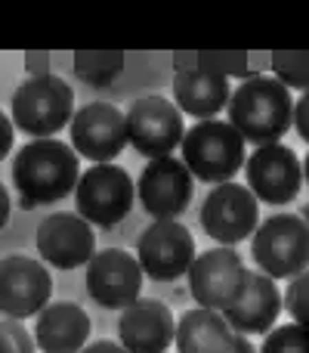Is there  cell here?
Returning <instances> with one entry per match:
<instances>
[{
	"mask_svg": "<svg viewBox=\"0 0 309 353\" xmlns=\"http://www.w3.org/2000/svg\"><path fill=\"white\" fill-rule=\"evenodd\" d=\"M81 180V155L62 140H28L12 159V186L22 208L56 205L74 192Z\"/></svg>",
	"mask_w": 309,
	"mask_h": 353,
	"instance_id": "6da1fadb",
	"label": "cell"
},
{
	"mask_svg": "<svg viewBox=\"0 0 309 353\" xmlns=\"http://www.w3.org/2000/svg\"><path fill=\"white\" fill-rule=\"evenodd\" d=\"M229 124L242 134L244 143L269 146L294 128V99L285 84L273 74H254L242 81L229 97Z\"/></svg>",
	"mask_w": 309,
	"mask_h": 353,
	"instance_id": "7a4b0ae2",
	"label": "cell"
},
{
	"mask_svg": "<svg viewBox=\"0 0 309 353\" xmlns=\"http://www.w3.org/2000/svg\"><path fill=\"white\" fill-rule=\"evenodd\" d=\"M74 118V90L59 74H37L16 87L10 103V121L31 140H53Z\"/></svg>",
	"mask_w": 309,
	"mask_h": 353,
	"instance_id": "3957f363",
	"label": "cell"
},
{
	"mask_svg": "<svg viewBox=\"0 0 309 353\" xmlns=\"http://www.w3.org/2000/svg\"><path fill=\"white\" fill-rule=\"evenodd\" d=\"M182 165L195 180L204 183H229L244 168V140L229 121H198L186 128L182 137Z\"/></svg>",
	"mask_w": 309,
	"mask_h": 353,
	"instance_id": "277c9868",
	"label": "cell"
},
{
	"mask_svg": "<svg viewBox=\"0 0 309 353\" xmlns=\"http://www.w3.org/2000/svg\"><path fill=\"white\" fill-rule=\"evenodd\" d=\"M254 263L269 279H294L309 270V226L300 214H273L254 230Z\"/></svg>",
	"mask_w": 309,
	"mask_h": 353,
	"instance_id": "5b68a950",
	"label": "cell"
},
{
	"mask_svg": "<svg viewBox=\"0 0 309 353\" xmlns=\"http://www.w3.org/2000/svg\"><path fill=\"white\" fill-rule=\"evenodd\" d=\"M136 199V183L118 165H93L81 174L74 186V205L78 214L90 226L111 230L130 214Z\"/></svg>",
	"mask_w": 309,
	"mask_h": 353,
	"instance_id": "8992f818",
	"label": "cell"
},
{
	"mask_svg": "<svg viewBox=\"0 0 309 353\" xmlns=\"http://www.w3.org/2000/svg\"><path fill=\"white\" fill-rule=\"evenodd\" d=\"M127 115V140L140 155L152 159H167L186 137L182 112L167 97H140L130 103Z\"/></svg>",
	"mask_w": 309,
	"mask_h": 353,
	"instance_id": "52a82bcc",
	"label": "cell"
},
{
	"mask_svg": "<svg viewBox=\"0 0 309 353\" xmlns=\"http://www.w3.org/2000/svg\"><path fill=\"white\" fill-rule=\"evenodd\" d=\"M201 226L213 242L232 248L254 236V230L260 226V205L254 192L242 183H220L207 192L201 205Z\"/></svg>",
	"mask_w": 309,
	"mask_h": 353,
	"instance_id": "ba28073f",
	"label": "cell"
},
{
	"mask_svg": "<svg viewBox=\"0 0 309 353\" xmlns=\"http://www.w3.org/2000/svg\"><path fill=\"white\" fill-rule=\"evenodd\" d=\"M244 273H248V267H244L242 254L235 248L220 245L204 254H195L192 267H189V292L198 307L223 313L242 294Z\"/></svg>",
	"mask_w": 309,
	"mask_h": 353,
	"instance_id": "9c48e42d",
	"label": "cell"
},
{
	"mask_svg": "<svg viewBox=\"0 0 309 353\" xmlns=\"http://www.w3.org/2000/svg\"><path fill=\"white\" fill-rule=\"evenodd\" d=\"M244 176L257 201L288 205L297 199L303 186V161L285 143H269V146H257L244 159Z\"/></svg>",
	"mask_w": 309,
	"mask_h": 353,
	"instance_id": "30bf717a",
	"label": "cell"
},
{
	"mask_svg": "<svg viewBox=\"0 0 309 353\" xmlns=\"http://www.w3.org/2000/svg\"><path fill=\"white\" fill-rule=\"evenodd\" d=\"M72 149L93 165H111L127 146V115L111 103H90L74 112L72 124Z\"/></svg>",
	"mask_w": 309,
	"mask_h": 353,
	"instance_id": "8fae6325",
	"label": "cell"
},
{
	"mask_svg": "<svg viewBox=\"0 0 309 353\" xmlns=\"http://www.w3.org/2000/svg\"><path fill=\"white\" fill-rule=\"evenodd\" d=\"M53 298V279L41 261L28 254H10L0 261V316L31 319Z\"/></svg>",
	"mask_w": 309,
	"mask_h": 353,
	"instance_id": "7c38bea8",
	"label": "cell"
},
{
	"mask_svg": "<svg viewBox=\"0 0 309 353\" xmlns=\"http://www.w3.org/2000/svg\"><path fill=\"white\" fill-rule=\"evenodd\" d=\"M136 261L155 282H173L195 261V239L180 220H155L136 242Z\"/></svg>",
	"mask_w": 309,
	"mask_h": 353,
	"instance_id": "4fadbf2b",
	"label": "cell"
},
{
	"mask_svg": "<svg viewBox=\"0 0 309 353\" xmlns=\"http://www.w3.org/2000/svg\"><path fill=\"white\" fill-rule=\"evenodd\" d=\"M142 267L130 251L103 248L87 263V292L103 310H127L142 292Z\"/></svg>",
	"mask_w": 309,
	"mask_h": 353,
	"instance_id": "5bb4252c",
	"label": "cell"
},
{
	"mask_svg": "<svg viewBox=\"0 0 309 353\" xmlns=\"http://www.w3.org/2000/svg\"><path fill=\"white\" fill-rule=\"evenodd\" d=\"M195 192V176L182 165V159H152L140 171L136 199L155 220H176L189 208Z\"/></svg>",
	"mask_w": 309,
	"mask_h": 353,
	"instance_id": "9a60e30c",
	"label": "cell"
},
{
	"mask_svg": "<svg viewBox=\"0 0 309 353\" xmlns=\"http://www.w3.org/2000/svg\"><path fill=\"white\" fill-rule=\"evenodd\" d=\"M34 245L43 263H50L56 270L87 267L90 257L96 254L93 226L78 211H56L50 217H43L41 226H37Z\"/></svg>",
	"mask_w": 309,
	"mask_h": 353,
	"instance_id": "2e32d148",
	"label": "cell"
},
{
	"mask_svg": "<svg viewBox=\"0 0 309 353\" xmlns=\"http://www.w3.org/2000/svg\"><path fill=\"white\" fill-rule=\"evenodd\" d=\"M281 310H285V301L275 279H269L260 270H248L242 294L235 298V304L223 310V319L238 335H266L269 329H275Z\"/></svg>",
	"mask_w": 309,
	"mask_h": 353,
	"instance_id": "e0dca14e",
	"label": "cell"
},
{
	"mask_svg": "<svg viewBox=\"0 0 309 353\" xmlns=\"http://www.w3.org/2000/svg\"><path fill=\"white\" fill-rule=\"evenodd\" d=\"M176 319L158 298H136L118 319V338L127 353H164L173 344Z\"/></svg>",
	"mask_w": 309,
	"mask_h": 353,
	"instance_id": "ac0fdd59",
	"label": "cell"
},
{
	"mask_svg": "<svg viewBox=\"0 0 309 353\" xmlns=\"http://www.w3.org/2000/svg\"><path fill=\"white\" fill-rule=\"evenodd\" d=\"M90 316L81 304L56 301L37 313L34 344L41 353H81L90 341Z\"/></svg>",
	"mask_w": 309,
	"mask_h": 353,
	"instance_id": "d6986e66",
	"label": "cell"
},
{
	"mask_svg": "<svg viewBox=\"0 0 309 353\" xmlns=\"http://www.w3.org/2000/svg\"><path fill=\"white\" fill-rule=\"evenodd\" d=\"M229 81L217 74L189 68V72H176L173 78V103L180 105L182 115H192L198 121H213L229 105Z\"/></svg>",
	"mask_w": 309,
	"mask_h": 353,
	"instance_id": "ffe728a7",
	"label": "cell"
},
{
	"mask_svg": "<svg viewBox=\"0 0 309 353\" xmlns=\"http://www.w3.org/2000/svg\"><path fill=\"white\" fill-rule=\"evenodd\" d=\"M232 338H235V332L229 329L223 313L195 307L180 316L173 344L176 353H226Z\"/></svg>",
	"mask_w": 309,
	"mask_h": 353,
	"instance_id": "44dd1931",
	"label": "cell"
},
{
	"mask_svg": "<svg viewBox=\"0 0 309 353\" xmlns=\"http://www.w3.org/2000/svg\"><path fill=\"white\" fill-rule=\"evenodd\" d=\"M124 68V53H93V50H78L74 53V72L87 81L90 87H109L111 81L121 74Z\"/></svg>",
	"mask_w": 309,
	"mask_h": 353,
	"instance_id": "7402d4cb",
	"label": "cell"
},
{
	"mask_svg": "<svg viewBox=\"0 0 309 353\" xmlns=\"http://www.w3.org/2000/svg\"><path fill=\"white\" fill-rule=\"evenodd\" d=\"M269 68L275 72V81L285 84L288 90H309V53H297V50H279L269 53Z\"/></svg>",
	"mask_w": 309,
	"mask_h": 353,
	"instance_id": "603a6c76",
	"label": "cell"
},
{
	"mask_svg": "<svg viewBox=\"0 0 309 353\" xmlns=\"http://www.w3.org/2000/svg\"><path fill=\"white\" fill-rule=\"evenodd\" d=\"M257 353H309V329L297 323L269 329Z\"/></svg>",
	"mask_w": 309,
	"mask_h": 353,
	"instance_id": "cb8c5ba5",
	"label": "cell"
},
{
	"mask_svg": "<svg viewBox=\"0 0 309 353\" xmlns=\"http://www.w3.org/2000/svg\"><path fill=\"white\" fill-rule=\"evenodd\" d=\"M281 301H285V310L291 313L294 323L309 329V270H303L300 276H294V279L288 282Z\"/></svg>",
	"mask_w": 309,
	"mask_h": 353,
	"instance_id": "d4e9b609",
	"label": "cell"
},
{
	"mask_svg": "<svg viewBox=\"0 0 309 353\" xmlns=\"http://www.w3.org/2000/svg\"><path fill=\"white\" fill-rule=\"evenodd\" d=\"M0 329L6 332V338L12 341V347H16V353H34L37 350V344H34V338H31V332L25 329V323L22 319H0Z\"/></svg>",
	"mask_w": 309,
	"mask_h": 353,
	"instance_id": "484cf974",
	"label": "cell"
},
{
	"mask_svg": "<svg viewBox=\"0 0 309 353\" xmlns=\"http://www.w3.org/2000/svg\"><path fill=\"white\" fill-rule=\"evenodd\" d=\"M294 130L300 134V140L309 143V90L300 93V99L294 103Z\"/></svg>",
	"mask_w": 309,
	"mask_h": 353,
	"instance_id": "4316f807",
	"label": "cell"
},
{
	"mask_svg": "<svg viewBox=\"0 0 309 353\" xmlns=\"http://www.w3.org/2000/svg\"><path fill=\"white\" fill-rule=\"evenodd\" d=\"M12 140H16V128H12V121L6 118V112L0 109V161L12 152Z\"/></svg>",
	"mask_w": 309,
	"mask_h": 353,
	"instance_id": "83f0119b",
	"label": "cell"
},
{
	"mask_svg": "<svg viewBox=\"0 0 309 353\" xmlns=\"http://www.w3.org/2000/svg\"><path fill=\"white\" fill-rule=\"evenodd\" d=\"M25 72H28V78L50 74V53H25Z\"/></svg>",
	"mask_w": 309,
	"mask_h": 353,
	"instance_id": "f1b7e54d",
	"label": "cell"
},
{
	"mask_svg": "<svg viewBox=\"0 0 309 353\" xmlns=\"http://www.w3.org/2000/svg\"><path fill=\"white\" fill-rule=\"evenodd\" d=\"M81 353H127L124 350V344L121 341H109V338H103V341H93V344H87Z\"/></svg>",
	"mask_w": 309,
	"mask_h": 353,
	"instance_id": "f546056e",
	"label": "cell"
},
{
	"mask_svg": "<svg viewBox=\"0 0 309 353\" xmlns=\"http://www.w3.org/2000/svg\"><path fill=\"white\" fill-rule=\"evenodd\" d=\"M10 211H12L10 192H6V186H3V183H0V230H3V226L10 223Z\"/></svg>",
	"mask_w": 309,
	"mask_h": 353,
	"instance_id": "4dcf8cb0",
	"label": "cell"
},
{
	"mask_svg": "<svg viewBox=\"0 0 309 353\" xmlns=\"http://www.w3.org/2000/svg\"><path fill=\"white\" fill-rule=\"evenodd\" d=\"M226 353H257V350H254V344L248 341V335H238L235 332V338H232V344Z\"/></svg>",
	"mask_w": 309,
	"mask_h": 353,
	"instance_id": "1f68e13d",
	"label": "cell"
},
{
	"mask_svg": "<svg viewBox=\"0 0 309 353\" xmlns=\"http://www.w3.org/2000/svg\"><path fill=\"white\" fill-rule=\"evenodd\" d=\"M0 353H16V347H12V341L6 338L3 329H0Z\"/></svg>",
	"mask_w": 309,
	"mask_h": 353,
	"instance_id": "d6a6232c",
	"label": "cell"
},
{
	"mask_svg": "<svg viewBox=\"0 0 309 353\" xmlns=\"http://www.w3.org/2000/svg\"><path fill=\"white\" fill-rule=\"evenodd\" d=\"M303 180L309 183V155H306V159H303Z\"/></svg>",
	"mask_w": 309,
	"mask_h": 353,
	"instance_id": "836d02e7",
	"label": "cell"
},
{
	"mask_svg": "<svg viewBox=\"0 0 309 353\" xmlns=\"http://www.w3.org/2000/svg\"><path fill=\"white\" fill-rule=\"evenodd\" d=\"M300 217H303V220H306V226H309V205L303 208V214H300Z\"/></svg>",
	"mask_w": 309,
	"mask_h": 353,
	"instance_id": "e575fe53",
	"label": "cell"
}]
</instances>
